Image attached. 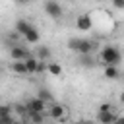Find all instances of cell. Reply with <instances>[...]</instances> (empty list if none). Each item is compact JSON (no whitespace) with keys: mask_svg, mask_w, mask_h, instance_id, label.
Wrapping results in <instances>:
<instances>
[{"mask_svg":"<svg viewBox=\"0 0 124 124\" xmlns=\"http://www.w3.org/2000/svg\"><path fill=\"white\" fill-rule=\"evenodd\" d=\"M76 29H78V31H89V29H93V17H91V14H81V16H78V19H76Z\"/></svg>","mask_w":124,"mask_h":124,"instance_id":"8992f818","label":"cell"},{"mask_svg":"<svg viewBox=\"0 0 124 124\" xmlns=\"http://www.w3.org/2000/svg\"><path fill=\"white\" fill-rule=\"evenodd\" d=\"M16 122V116L14 114H4L0 116V124H14Z\"/></svg>","mask_w":124,"mask_h":124,"instance_id":"ffe728a7","label":"cell"},{"mask_svg":"<svg viewBox=\"0 0 124 124\" xmlns=\"http://www.w3.org/2000/svg\"><path fill=\"white\" fill-rule=\"evenodd\" d=\"M105 78L107 79H118L120 78V72H118V66H105Z\"/></svg>","mask_w":124,"mask_h":124,"instance_id":"5bb4252c","label":"cell"},{"mask_svg":"<svg viewBox=\"0 0 124 124\" xmlns=\"http://www.w3.org/2000/svg\"><path fill=\"white\" fill-rule=\"evenodd\" d=\"M12 112H14V107H10V105H0V116L12 114Z\"/></svg>","mask_w":124,"mask_h":124,"instance_id":"44dd1931","label":"cell"},{"mask_svg":"<svg viewBox=\"0 0 124 124\" xmlns=\"http://www.w3.org/2000/svg\"><path fill=\"white\" fill-rule=\"evenodd\" d=\"M97 110H99V112H103V110H114V105H112V103H101Z\"/></svg>","mask_w":124,"mask_h":124,"instance_id":"7402d4cb","label":"cell"},{"mask_svg":"<svg viewBox=\"0 0 124 124\" xmlns=\"http://www.w3.org/2000/svg\"><path fill=\"white\" fill-rule=\"evenodd\" d=\"M116 114H112V110H103V112H99L97 110V120L99 122H103V124H110V122H116Z\"/></svg>","mask_w":124,"mask_h":124,"instance_id":"30bf717a","label":"cell"},{"mask_svg":"<svg viewBox=\"0 0 124 124\" xmlns=\"http://www.w3.org/2000/svg\"><path fill=\"white\" fill-rule=\"evenodd\" d=\"M43 10H45V14H46L48 17H52V19L62 17V6H60L56 0H45Z\"/></svg>","mask_w":124,"mask_h":124,"instance_id":"3957f363","label":"cell"},{"mask_svg":"<svg viewBox=\"0 0 124 124\" xmlns=\"http://www.w3.org/2000/svg\"><path fill=\"white\" fill-rule=\"evenodd\" d=\"M70 2H74V0H70Z\"/></svg>","mask_w":124,"mask_h":124,"instance_id":"83f0119b","label":"cell"},{"mask_svg":"<svg viewBox=\"0 0 124 124\" xmlns=\"http://www.w3.org/2000/svg\"><path fill=\"white\" fill-rule=\"evenodd\" d=\"M29 56H31V52L25 46H21L17 43H12L10 45V58L12 60H27Z\"/></svg>","mask_w":124,"mask_h":124,"instance_id":"277c9868","label":"cell"},{"mask_svg":"<svg viewBox=\"0 0 124 124\" xmlns=\"http://www.w3.org/2000/svg\"><path fill=\"white\" fill-rule=\"evenodd\" d=\"M46 112L52 120H64V112H66V107L64 105H58V103H52L50 107H46Z\"/></svg>","mask_w":124,"mask_h":124,"instance_id":"52a82bcc","label":"cell"},{"mask_svg":"<svg viewBox=\"0 0 124 124\" xmlns=\"http://www.w3.org/2000/svg\"><path fill=\"white\" fill-rule=\"evenodd\" d=\"M10 68H12V72L17 74V76H25V74H27V68H25V62H23V60H12Z\"/></svg>","mask_w":124,"mask_h":124,"instance_id":"8fae6325","label":"cell"},{"mask_svg":"<svg viewBox=\"0 0 124 124\" xmlns=\"http://www.w3.org/2000/svg\"><path fill=\"white\" fill-rule=\"evenodd\" d=\"M110 4H112L116 10H124V0H110Z\"/></svg>","mask_w":124,"mask_h":124,"instance_id":"cb8c5ba5","label":"cell"},{"mask_svg":"<svg viewBox=\"0 0 124 124\" xmlns=\"http://www.w3.org/2000/svg\"><path fill=\"white\" fill-rule=\"evenodd\" d=\"M99 58H101V64H103V66H108V64H110V66H118V64L122 62V52H120L118 46L107 45V46H103Z\"/></svg>","mask_w":124,"mask_h":124,"instance_id":"7a4b0ae2","label":"cell"},{"mask_svg":"<svg viewBox=\"0 0 124 124\" xmlns=\"http://www.w3.org/2000/svg\"><path fill=\"white\" fill-rule=\"evenodd\" d=\"M46 72H48L50 76L58 78V76H62V66H60L58 62H46Z\"/></svg>","mask_w":124,"mask_h":124,"instance_id":"4fadbf2b","label":"cell"},{"mask_svg":"<svg viewBox=\"0 0 124 124\" xmlns=\"http://www.w3.org/2000/svg\"><path fill=\"white\" fill-rule=\"evenodd\" d=\"M78 64L81 68H95L97 66V60H95L93 52H89V54H78Z\"/></svg>","mask_w":124,"mask_h":124,"instance_id":"ba28073f","label":"cell"},{"mask_svg":"<svg viewBox=\"0 0 124 124\" xmlns=\"http://www.w3.org/2000/svg\"><path fill=\"white\" fill-rule=\"evenodd\" d=\"M25 105H27V112H46V101H43L39 95L29 99Z\"/></svg>","mask_w":124,"mask_h":124,"instance_id":"5b68a950","label":"cell"},{"mask_svg":"<svg viewBox=\"0 0 124 124\" xmlns=\"http://www.w3.org/2000/svg\"><path fill=\"white\" fill-rule=\"evenodd\" d=\"M23 39L27 41V43H31V45H37L39 41H41V35H39V29L35 27V25H31L27 31H25V35H23Z\"/></svg>","mask_w":124,"mask_h":124,"instance_id":"9c48e42d","label":"cell"},{"mask_svg":"<svg viewBox=\"0 0 124 124\" xmlns=\"http://www.w3.org/2000/svg\"><path fill=\"white\" fill-rule=\"evenodd\" d=\"M25 62V68H27V74H37V66H39V58H35V56H29L27 60H23Z\"/></svg>","mask_w":124,"mask_h":124,"instance_id":"7c38bea8","label":"cell"},{"mask_svg":"<svg viewBox=\"0 0 124 124\" xmlns=\"http://www.w3.org/2000/svg\"><path fill=\"white\" fill-rule=\"evenodd\" d=\"M14 2H16V4H21V6H23V4H29L31 0H14Z\"/></svg>","mask_w":124,"mask_h":124,"instance_id":"d4e9b609","label":"cell"},{"mask_svg":"<svg viewBox=\"0 0 124 124\" xmlns=\"http://www.w3.org/2000/svg\"><path fill=\"white\" fill-rule=\"evenodd\" d=\"M37 95H39L43 101H46V103H50V101H52V95H50V91H48V89H45V87H43V89H39V93H37Z\"/></svg>","mask_w":124,"mask_h":124,"instance_id":"d6986e66","label":"cell"},{"mask_svg":"<svg viewBox=\"0 0 124 124\" xmlns=\"http://www.w3.org/2000/svg\"><path fill=\"white\" fill-rule=\"evenodd\" d=\"M14 110H16V114L21 116V118L27 116V105H25V103H16V105H14Z\"/></svg>","mask_w":124,"mask_h":124,"instance_id":"ac0fdd59","label":"cell"},{"mask_svg":"<svg viewBox=\"0 0 124 124\" xmlns=\"http://www.w3.org/2000/svg\"><path fill=\"white\" fill-rule=\"evenodd\" d=\"M120 103H122V105H124V91H122V93H120Z\"/></svg>","mask_w":124,"mask_h":124,"instance_id":"484cf974","label":"cell"},{"mask_svg":"<svg viewBox=\"0 0 124 124\" xmlns=\"http://www.w3.org/2000/svg\"><path fill=\"white\" fill-rule=\"evenodd\" d=\"M37 58L39 60H48L50 58V48L48 46H39L37 48Z\"/></svg>","mask_w":124,"mask_h":124,"instance_id":"e0dca14e","label":"cell"},{"mask_svg":"<svg viewBox=\"0 0 124 124\" xmlns=\"http://www.w3.org/2000/svg\"><path fill=\"white\" fill-rule=\"evenodd\" d=\"M66 46L72 50V52H78V54H89L97 48V43L91 41V39H83V37H72L68 39Z\"/></svg>","mask_w":124,"mask_h":124,"instance_id":"6da1fadb","label":"cell"},{"mask_svg":"<svg viewBox=\"0 0 124 124\" xmlns=\"http://www.w3.org/2000/svg\"><path fill=\"white\" fill-rule=\"evenodd\" d=\"M25 120H29V122H45L46 120V112H27Z\"/></svg>","mask_w":124,"mask_h":124,"instance_id":"9a60e30c","label":"cell"},{"mask_svg":"<svg viewBox=\"0 0 124 124\" xmlns=\"http://www.w3.org/2000/svg\"><path fill=\"white\" fill-rule=\"evenodd\" d=\"M116 122H124V116H118V118H116Z\"/></svg>","mask_w":124,"mask_h":124,"instance_id":"4316f807","label":"cell"},{"mask_svg":"<svg viewBox=\"0 0 124 124\" xmlns=\"http://www.w3.org/2000/svg\"><path fill=\"white\" fill-rule=\"evenodd\" d=\"M46 62H48V60H39V66H37V74H43V72H46Z\"/></svg>","mask_w":124,"mask_h":124,"instance_id":"603a6c76","label":"cell"},{"mask_svg":"<svg viewBox=\"0 0 124 124\" xmlns=\"http://www.w3.org/2000/svg\"><path fill=\"white\" fill-rule=\"evenodd\" d=\"M29 27H31V23H29V21H25V19H17V21H16V27H14V29H16V31H17V33H19V35L23 37V35H25V31H27Z\"/></svg>","mask_w":124,"mask_h":124,"instance_id":"2e32d148","label":"cell"}]
</instances>
